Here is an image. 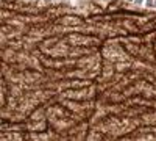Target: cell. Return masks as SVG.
<instances>
[{"instance_id": "obj_1", "label": "cell", "mask_w": 156, "mask_h": 141, "mask_svg": "<svg viewBox=\"0 0 156 141\" xmlns=\"http://www.w3.org/2000/svg\"><path fill=\"white\" fill-rule=\"evenodd\" d=\"M144 6H145V8L156 9V0H145V2H144Z\"/></svg>"}]
</instances>
